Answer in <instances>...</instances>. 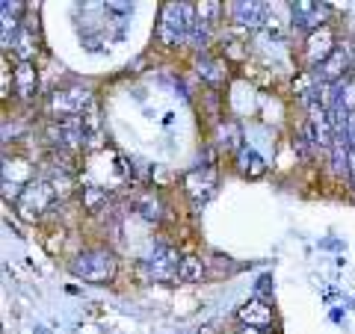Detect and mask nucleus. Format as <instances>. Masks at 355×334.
Returning a JSON list of instances; mask_svg holds the SVG:
<instances>
[{"mask_svg":"<svg viewBox=\"0 0 355 334\" xmlns=\"http://www.w3.org/2000/svg\"><path fill=\"white\" fill-rule=\"evenodd\" d=\"M196 27V6L193 3H166L160 12V39L166 44H178L190 39Z\"/></svg>","mask_w":355,"mask_h":334,"instance_id":"1","label":"nucleus"},{"mask_svg":"<svg viewBox=\"0 0 355 334\" xmlns=\"http://www.w3.org/2000/svg\"><path fill=\"white\" fill-rule=\"evenodd\" d=\"M71 272L83 281L92 284H107L116 275V258L110 252H83L71 261Z\"/></svg>","mask_w":355,"mask_h":334,"instance_id":"2","label":"nucleus"},{"mask_svg":"<svg viewBox=\"0 0 355 334\" xmlns=\"http://www.w3.org/2000/svg\"><path fill=\"white\" fill-rule=\"evenodd\" d=\"M181 254L172 246H154V252L146 261V272L154 278V281H178V270H181Z\"/></svg>","mask_w":355,"mask_h":334,"instance_id":"3","label":"nucleus"},{"mask_svg":"<svg viewBox=\"0 0 355 334\" xmlns=\"http://www.w3.org/2000/svg\"><path fill=\"white\" fill-rule=\"evenodd\" d=\"M89 107H92V95H89V89H80V86H71V89H62V92L51 95V109L65 118L80 116Z\"/></svg>","mask_w":355,"mask_h":334,"instance_id":"4","label":"nucleus"},{"mask_svg":"<svg viewBox=\"0 0 355 334\" xmlns=\"http://www.w3.org/2000/svg\"><path fill=\"white\" fill-rule=\"evenodd\" d=\"M57 189H53L48 181H33L24 186V195H21V210H24L27 219H36L39 213H44L51 204H53V195Z\"/></svg>","mask_w":355,"mask_h":334,"instance_id":"5","label":"nucleus"},{"mask_svg":"<svg viewBox=\"0 0 355 334\" xmlns=\"http://www.w3.org/2000/svg\"><path fill=\"white\" fill-rule=\"evenodd\" d=\"M352 60H355L352 44H349V42H338V48L331 51V57H329V60H326V62L317 69L320 80H323V83H335V80H340V77L349 71Z\"/></svg>","mask_w":355,"mask_h":334,"instance_id":"6","label":"nucleus"},{"mask_svg":"<svg viewBox=\"0 0 355 334\" xmlns=\"http://www.w3.org/2000/svg\"><path fill=\"white\" fill-rule=\"evenodd\" d=\"M335 48H338V39H335V33H331L329 27H320L314 33H308L305 53H308V62L314 65V69H320V65L331 57V51Z\"/></svg>","mask_w":355,"mask_h":334,"instance_id":"7","label":"nucleus"},{"mask_svg":"<svg viewBox=\"0 0 355 334\" xmlns=\"http://www.w3.org/2000/svg\"><path fill=\"white\" fill-rule=\"evenodd\" d=\"M331 15V6L329 3H311V0H299L293 3V21L296 27H302L308 33H314L323 27V21Z\"/></svg>","mask_w":355,"mask_h":334,"instance_id":"8","label":"nucleus"},{"mask_svg":"<svg viewBox=\"0 0 355 334\" xmlns=\"http://www.w3.org/2000/svg\"><path fill=\"white\" fill-rule=\"evenodd\" d=\"M240 322L243 326H249V328H266V326H272V308L261 302V299H252L249 305H243L240 308Z\"/></svg>","mask_w":355,"mask_h":334,"instance_id":"9","label":"nucleus"},{"mask_svg":"<svg viewBox=\"0 0 355 334\" xmlns=\"http://www.w3.org/2000/svg\"><path fill=\"white\" fill-rule=\"evenodd\" d=\"M184 184H187V195H190L193 202H205V198L214 193V186H216V175L210 169H198V172L187 175Z\"/></svg>","mask_w":355,"mask_h":334,"instance_id":"10","label":"nucleus"},{"mask_svg":"<svg viewBox=\"0 0 355 334\" xmlns=\"http://www.w3.org/2000/svg\"><path fill=\"white\" fill-rule=\"evenodd\" d=\"M231 15H234L237 24L254 30V27H261V24H263L266 3H231Z\"/></svg>","mask_w":355,"mask_h":334,"instance_id":"11","label":"nucleus"},{"mask_svg":"<svg viewBox=\"0 0 355 334\" xmlns=\"http://www.w3.org/2000/svg\"><path fill=\"white\" fill-rule=\"evenodd\" d=\"M36 69H33L30 62H18V69H15V89H18V95L24 98V101H30L33 95H36Z\"/></svg>","mask_w":355,"mask_h":334,"instance_id":"12","label":"nucleus"},{"mask_svg":"<svg viewBox=\"0 0 355 334\" xmlns=\"http://www.w3.org/2000/svg\"><path fill=\"white\" fill-rule=\"evenodd\" d=\"M12 48H15V53L21 57V62H30V57H33V53H36V30L21 27L18 39L12 42Z\"/></svg>","mask_w":355,"mask_h":334,"instance_id":"13","label":"nucleus"},{"mask_svg":"<svg viewBox=\"0 0 355 334\" xmlns=\"http://www.w3.org/2000/svg\"><path fill=\"white\" fill-rule=\"evenodd\" d=\"M205 263L198 258H184L181 261V270H178V281H202L205 278Z\"/></svg>","mask_w":355,"mask_h":334,"instance_id":"14","label":"nucleus"},{"mask_svg":"<svg viewBox=\"0 0 355 334\" xmlns=\"http://www.w3.org/2000/svg\"><path fill=\"white\" fill-rule=\"evenodd\" d=\"M137 210H139V216L146 222H157L160 219V202L154 195H142L137 202Z\"/></svg>","mask_w":355,"mask_h":334,"instance_id":"15","label":"nucleus"},{"mask_svg":"<svg viewBox=\"0 0 355 334\" xmlns=\"http://www.w3.org/2000/svg\"><path fill=\"white\" fill-rule=\"evenodd\" d=\"M202 77L210 83H219V80H225L228 71H225V62H219V60H207L205 62V69H202Z\"/></svg>","mask_w":355,"mask_h":334,"instance_id":"16","label":"nucleus"},{"mask_svg":"<svg viewBox=\"0 0 355 334\" xmlns=\"http://www.w3.org/2000/svg\"><path fill=\"white\" fill-rule=\"evenodd\" d=\"M101 204H107V193H104V189H98V186H89L86 193H83V207L95 213Z\"/></svg>","mask_w":355,"mask_h":334,"instance_id":"17","label":"nucleus"},{"mask_svg":"<svg viewBox=\"0 0 355 334\" xmlns=\"http://www.w3.org/2000/svg\"><path fill=\"white\" fill-rule=\"evenodd\" d=\"M216 15H219V3H196V21L210 24Z\"/></svg>","mask_w":355,"mask_h":334,"instance_id":"18","label":"nucleus"},{"mask_svg":"<svg viewBox=\"0 0 355 334\" xmlns=\"http://www.w3.org/2000/svg\"><path fill=\"white\" fill-rule=\"evenodd\" d=\"M349 172H352V181H355V151H349Z\"/></svg>","mask_w":355,"mask_h":334,"instance_id":"19","label":"nucleus"}]
</instances>
